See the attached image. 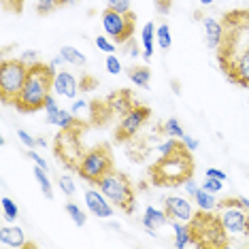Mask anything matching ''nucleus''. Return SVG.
Returning a JSON list of instances; mask_svg holds the SVG:
<instances>
[{"label": "nucleus", "mask_w": 249, "mask_h": 249, "mask_svg": "<svg viewBox=\"0 0 249 249\" xmlns=\"http://www.w3.org/2000/svg\"><path fill=\"white\" fill-rule=\"evenodd\" d=\"M79 88H81V92H88V89H94L96 88V81L92 77H83L81 81H79Z\"/></svg>", "instance_id": "nucleus-45"}, {"label": "nucleus", "mask_w": 249, "mask_h": 249, "mask_svg": "<svg viewBox=\"0 0 249 249\" xmlns=\"http://www.w3.org/2000/svg\"><path fill=\"white\" fill-rule=\"evenodd\" d=\"M107 72H109V75H120L122 72V62H120V58H117L115 53H109L107 55Z\"/></svg>", "instance_id": "nucleus-34"}, {"label": "nucleus", "mask_w": 249, "mask_h": 249, "mask_svg": "<svg viewBox=\"0 0 249 249\" xmlns=\"http://www.w3.org/2000/svg\"><path fill=\"white\" fill-rule=\"evenodd\" d=\"M128 77H130V81H132L137 88L147 89V88H149V81H151V71L147 69V66H130V69H128Z\"/></svg>", "instance_id": "nucleus-23"}, {"label": "nucleus", "mask_w": 249, "mask_h": 249, "mask_svg": "<svg viewBox=\"0 0 249 249\" xmlns=\"http://www.w3.org/2000/svg\"><path fill=\"white\" fill-rule=\"evenodd\" d=\"M194 175V158L192 151L185 149L181 143L173 154H166L149 166V179L158 188H177L183 185Z\"/></svg>", "instance_id": "nucleus-3"}, {"label": "nucleus", "mask_w": 249, "mask_h": 249, "mask_svg": "<svg viewBox=\"0 0 249 249\" xmlns=\"http://www.w3.org/2000/svg\"><path fill=\"white\" fill-rule=\"evenodd\" d=\"M36 145L38 147H47V141H45V139H36Z\"/></svg>", "instance_id": "nucleus-53"}, {"label": "nucleus", "mask_w": 249, "mask_h": 249, "mask_svg": "<svg viewBox=\"0 0 249 249\" xmlns=\"http://www.w3.org/2000/svg\"><path fill=\"white\" fill-rule=\"evenodd\" d=\"M168 222V215L166 211H160V209L156 207H147L145 213H143V226L145 230L149 232V234L156 236V228H160V226H164Z\"/></svg>", "instance_id": "nucleus-19"}, {"label": "nucleus", "mask_w": 249, "mask_h": 249, "mask_svg": "<svg viewBox=\"0 0 249 249\" xmlns=\"http://www.w3.org/2000/svg\"><path fill=\"white\" fill-rule=\"evenodd\" d=\"M58 185H60V190L64 192L66 196H75V192H77V185H75V181H72L71 177H66V175H62V177L58 179Z\"/></svg>", "instance_id": "nucleus-32"}, {"label": "nucleus", "mask_w": 249, "mask_h": 249, "mask_svg": "<svg viewBox=\"0 0 249 249\" xmlns=\"http://www.w3.org/2000/svg\"><path fill=\"white\" fill-rule=\"evenodd\" d=\"M103 28L107 32V36L113 38L115 43H128L132 41V35H134V28H137V15L132 11H113L107 7L105 13H103Z\"/></svg>", "instance_id": "nucleus-10"}, {"label": "nucleus", "mask_w": 249, "mask_h": 249, "mask_svg": "<svg viewBox=\"0 0 249 249\" xmlns=\"http://www.w3.org/2000/svg\"><path fill=\"white\" fill-rule=\"evenodd\" d=\"M194 200H196V207L198 211H215L217 209V200H215V194L211 192L198 188V192L194 194Z\"/></svg>", "instance_id": "nucleus-24"}, {"label": "nucleus", "mask_w": 249, "mask_h": 249, "mask_svg": "<svg viewBox=\"0 0 249 249\" xmlns=\"http://www.w3.org/2000/svg\"><path fill=\"white\" fill-rule=\"evenodd\" d=\"M107 105H109L113 115H126V113L137 105V100L132 98L130 89H117V92H113L109 98H107Z\"/></svg>", "instance_id": "nucleus-17"}, {"label": "nucleus", "mask_w": 249, "mask_h": 249, "mask_svg": "<svg viewBox=\"0 0 249 249\" xmlns=\"http://www.w3.org/2000/svg\"><path fill=\"white\" fill-rule=\"evenodd\" d=\"M32 173H35V179L38 181V188H41L43 196L47 198V200H52L53 198V188H52V181H49V177H47V171L41 168V166H35L32 168Z\"/></svg>", "instance_id": "nucleus-26"}, {"label": "nucleus", "mask_w": 249, "mask_h": 249, "mask_svg": "<svg viewBox=\"0 0 249 249\" xmlns=\"http://www.w3.org/2000/svg\"><path fill=\"white\" fill-rule=\"evenodd\" d=\"M28 158H30V160H32V162H35V164H36V166H41V168H45V171H47V168H49V166H47V162H45V158H43V156H38V154H36V151H35V149H30V151H28Z\"/></svg>", "instance_id": "nucleus-42"}, {"label": "nucleus", "mask_w": 249, "mask_h": 249, "mask_svg": "<svg viewBox=\"0 0 249 249\" xmlns=\"http://www.w3.org/2000/svg\"><path fill=\"white\" fill-rule=\"evenodd\" d=\"M215 213H217L219 222H222L226 234L230 239H245V236H249V211L239 200V196L219 200Z\"/></svg>", "instance_id": "nucleus-6"}, {"label": "nucleus", "mask_w": 249, "mask_h": 249, "mask_svg": "<svg viewBox=\"0 0 249 249\" xmlns=\"http://www.w3.org/2000/svg\"><path fill=\"white\" fill-rule=\"evenodd\" d=\"M173 230H175V247H177V249H185V247L192 245L190 224H185V222H173Z\"/></svg>", "instance_id": "nucleus-22"}, {"label": "nucleus", "mask_w": 249, "mask_h": 249, "mask_svg": "<svg viewBox=\"0 0 249 249\" xmlns=\"http://www.w3.org/2000/svg\"><path fill=\"white\" fill-rule=\"evenodd\" d=\"M222 41L215 52H217V64L224 72L232 62H236L243 53L249 52V11H228L222 18Z\"/></svg>", "instance_id": "nucleus-1"}, {"label": "nucleus", "mask_w": 249, "mask_h": 249, "mask_svg": "<svg viewBox=\"0 0 249 249\" xmlns=\"http://www.w3.org/2000/svg\"><path fill=\"white\" fill-rule=\"evenodd\" d=\"M26 0H2V9L11 11V13H21Z\"/></svg>", "instance_id": "nucleus-38"}, {"label": "nucleus", "mask_w": 249, "mask_h": 249, "mask_svg": "<svg viewBox=\"0 0 249 249\" xmlns=\"http://www.w3.org/2000/svg\"><path fill=\"white\" fill-rule=\"evenodd\" d=\"M202 190L211 192V194H217V192L224 190V181L215 179V177H205V181H202Z\"/></svg>", "instance_id": "nucleus-33"}, {"label": "nucleus", "mask_w": 249, "mask_h": 249, "mask_svg": "<svg viewBox=\"0 0 249 249\" xmlns=\"http://www.w3.org/2000/svg\"><path fill=\"white\" fill-rule=\"evenodd\" d=\"M196 2H200V4H202V7H209V4H213V2H215V0H196Z\"/></svg>", "instance_id": "nucleus-52"}, {"label": "nucleus", "mask_w": 249, "mask_h": 249, "mask_svg": "<svg viewBox=\"0 0 249 249\" xmlns=\"http://www.w3.org/2000/svg\"><path fill=\"white\" fill-rule=\"evenodd\" d=\"M96 47L105 53H115V45H113L107 36H96Z\"/></svg>", "instance_id": "nucleus-37"}, {"label": "nucleus", "mask_w": 249, "mask_h": 249, "mask_svg": "<svg viewBox=\"0 0 249 249\" xmlns=\"http://www.w3.org/2000/svg\"><path fill=\"white\" fill-rule=\"evenodd\" d=\"M239 200L243 202V205H245V209L249 211V198H245V196H239Z\"/></svg>", "instance_id": "nucleus-51"}, {"label": "nucleus", "mask_w": 249, "mask_h": 249, "mask_svg": "<svg viewBox=\"0 0 249 249\" xmlns=\"http://www.w3.org/2000/svg\"><path fill=\"white\" fill-rule=\"evenodd\" d=\"M224 75H226V79H228L230 83L249 89V52L243 53L236 62H232L228 69L224 71Z\"/></svg>", "instance_id": "nucleus-13"}, {"label": "nucleus", "mask_w": 249, "mask_h": 249, "mask_svg": "<svg viewBox=\"0 0 249 249\" xmlns=\"http://www.w3.org/2000/svg\"><path fill=\"white\" fill-rule=\"evenodd\" d=\"M66 213L71 215V219L75 226H79V228L86 226V213H83V209H79L75 202H66Z\"/></svg>", "instance_id": "nucleus-31"}, {"label": "nucleus", "mask_w": 249, "mask_h": 249, "mask_svg": "<svg viewBox=\"0 0 249 249\" xmlns=\"http://www.w3.org/2000/svg\"><path fill=\"white\" fill-rule=\"evenodd\" d=\"M49 64H52V69L58 71V66H60V64H66V62H64V58H62V55H55V58L49 62Z\"/></svg>", "instance_id": "nucleus-50"}, {"label": "nucleus", "mask_w": 249, "mask_h": 249, "mask_svg": "<svg viewBox=\"0 0 249 249\" xmlns=\"http://www.w3.org/2000/svg\"><path fill=\"white\" fill-rule=\"evenodd\" d=\"M181 145V139L177 141V139H173V137H168L164 143H160L158 145V151H160V156H166V154H173L175 149Z\"/></svg>", "instance_id": "nucleus-35"}, {"label": "nucleus", "mask_w": 249, "mask_h": 249, "mask_svg": "<svg viewBox=\"0 0 249 249\" xmlns=\"http://www.w3.org/2000/svg\"><path fill=\"white\" fill-rule=\"evenodd\" d=\"M183 190H185V194H188V196L194 198V194L198 192V183H196L194 179H188V181L183 183Z\"/></svg>", "instance_id": "nucleus-44"}, {"label": "nucleus", "mask_w": 249, "mask_h": 249, "mask_svg": "<svg viewBox=\"0 0 249 249\" xmlns=\"http://www.w3.org/2000/svg\"><path fill=\"white\" fill-rule=\"evenodd\" d=\"M83 128L86 126H83V122H81L72 128H64L62 132L55 134V139H53L55 158H58L66 168H72V171H77L79 162H81L83 154H86V149H83V141H81Z\"/></svg>", "instance_id": "nucleus-7"}, {"label": "nucleus", "mask_w": 249, "mask_h": 249, "mask_svg": "<svg viewBox=\"0 0 249 249\" xmlns=\"http://www.w3.org/2000/svg\"><path fill=\"white\" fill-rule=\"evenodd\" d=\"M21 60L26 62V64H36L38 62V55H36V52H24V55H21Z\"/></svg>", "instance_id": "nucleus-46"}, {"label": "nucleus", "mask_w": 249, "mask_h": 249, "mask_svg": "<svg viewBox=\"0 0 249 249\" xmlns=\"http://www.w3.org/2000/svg\"><path fill=\"white\" fill-rule=\"evenodd\" d=\"M79 79L69 71H58L53 77V92L62 98H75L79 94Z\"/></svg>", "instance_id": "nucleus-14"}, {"label": "nucleus", "mask_w": 249, "mask_h": 249, "mask_svg": "<svg viewBox=\"0 0 249 249\" xmlns=\"http://www.w3.org/2000/svg\"><path fill=\"white\" fill-rule=\"evenodd\" d=\"M30 64L21 58H4L0 64V98L4 105H13L26 83Z\"/></svg>", "instance_id": "nucleus-8"}, {"label": "nucleus", "mask_w": 249, "mask_h": 249, "mask_svg": "<svg viewBox=\"0 0 249 249\" xmlns=\"http://www.w3.org/2000/svg\"><path fill=\"white\" fill-rule=\"evenodd\" d=\"M45 111H47V115H55V113L60 111L58 103H55V98H52V96H49L47 103H45Z\"/></svg>", "instance_id": "nucleus-43"}, {"label": "nucleus", "mask_w": 249, "mask_h": 249, "mask_svg": "<svg viewBox=\"0 0 249 249\" xmlns=\"http://www.w3.org/2000/svg\"><path fill=\"white\" fill-rule=\"evenodd\" d=\"M113 168L115 166H113V154L109 145H96L83 154L81 162L77 166V175L88 183L98 185V181Z\"/></svg>", "instance_id": "nucleus-9"}, {"label": "nucleus", "mask_w": 249, "mask_h": 249, "mask_svg": "<svg viewBox=\"0 0 249 249\" xmlns=\"http://www.w3.org/2000/svg\"><path fill=\"white\" fill-rule=\"evenodd\" d=\"M154 43H156V24L154 21H147L141 30V47H143V58L145 62L151 60L154 55Z\"/></svg>", "instance_id": "nucleus-20"}, {"label": "nucleus", "mask_w": 249, "mask_h": 249, "mask_svg": "<svg viewBox=\"0 0 249 249\" xmlns=\"http://www.w3.org/2000/svg\"><path fill=\"white\" fill-rule=\"evenodd\" d=\"M192 247H228L230 236L226 234L217 213L198 211L190 219Z\"/></svg>", "instance_id": "nucleus-4"}, {"label": "nucleus", "mask_w": 249, "mask_h": 249, "mask_svg": "<svg viewBox=\"0 0 249 249\" xmlns=\"http://www.w3.org/2000/svg\"><path fill=\"white\" fill-rule=\"evenodd\" d=\"M164 211H166L171 222L190 224V219L194 217V207H192V202L183 196H166L164 198Z\"/></svg>", "instance_id": "nucleus-12"}, {"label": "nucleus", "mask_w": 249, "mask_h": 249, "mask_svg": "<svg viewBox=\"0 0 249 249\" xmlns=\"http://www.w3.org/2000/svg\"><path fill=\"white\" fill-rule=\"evenodd\" d=\"M181 143H183V147H185V149H190L192 154L198 149V139L190 137V134H183V137H181Z\"/></svg>", "instance_id": "nucleus-40"}, {"label": "nucleus", "mask_w": 249, "mask_h": 249, "mask_svg": "<svg viewBox=\"0 0 249 249\" xmlns=\"http://www.w3.org/2000/svg\"><path fill=\"white\" fill-rule=\"evenodd\" d=\"M0 245L11 249H30L35 243H28L24 230L18 226H0Z\"/></svg>", "instance_id": "nucleus-16"}, {"label": "nucleus", "mask_w": 249, "mask_h": 249, "mask_svg": "<svg viewBox=\"0 0 249 249\" xmlns=\"http://www.w3.org/2000/svg\"><path fill=\"white\" fill-rule=\"evenodd\" d=\"M207 177H215V179L226 181V173L219 171V168H207Z\"/></svg>", "instance_id": "nucleus-47"}, {"label": "nucleus", "mask_w": 249, "mask_h": 249, "mask_svg": "<svg viewBox=\"0 0 249 249\" xmlns=\"http://www.w3.org/2000/svg\"><path fill=\"white\" fill-rule=\"evenodd\" d=\"M149 117H151L149 107L137 103L126 115H122V120L115 128V141L117 143H128V141H132L141 132V128L145 126Z\"/></svg>", "instance_id": "nucleus-11"}, {"label": "nucleus", "mask_w": 249, "mask_h": 249, "mask_svg": "<svg viewBox=\"0 0 249 249\" xmlns=\"http://www.w3.org/2000/svg\"><path fill=\"white\" fill-rule=\"evenodd\" d=\"M55 69H52V64H45V62H36L30 66L26 77V83L21 88L19 96L15 98V109L21 113H35L45 109V103L53 92V77Z\"/></svg>", "instance_id": "nucleus-2"}, {"label": "nucleus", "mask_w": 249, "mask_h": 249, "mask_svg": "<svg viewBox=\"0 0 249 249\" xmlns=\"http://www.w3.org/2000/svg\"><path fill=\"white\" fill-rule=\"evenodd\" d=\"M83 198H86L88 209L96 215V217L107 219V217H111V215H113L111 200L100 190H86V196H83Z\"/></svg>", "instance_id": "nucleus-15"}, {"label": "nucleus", "mask_w": 249, "mask_h": 249, "mask_svg": "<svg viewBox=\"0 0 249 249\" xmlns=\"http://www.w3.org/2000/svg\"><path fill=\"white\" fill-rule=\"evenodd\" d=\"M0 209H2V215H4L7 222H15V219L19 217V209H18V205H15V200H11L9 196H2Z\"/></svg>", "instance_id": "nucleus-28"}, {"label": "nucleus", "mask_w": 249, "mask_h": 249, "mask_svg": "<svg viewBox=\"0 0 249 249\" xmlns=\"http://www.w3.org/2000/svg\"><path fill=\"white\" fill-rule=\"evenodd\" d=\"M18 139L21 141V145L28 147V149H36V147H38V145H36V139L30 137V134H28L26 130H21V128L18 130Z\"/></svg>", "instance_id": "nucleus-36"}, {"label": "nucleus", "mask_w": 249, "mask_h": 249, "mask_svg": "<svg viewBox=\"0 0 249 249\" xmlns=\"http://www.w3.org/2000/svg\"><path fill=\"white\" fill-rule=\"evenodd\" d=\"M130 2H132V0H107V7L113 9V11L126 13V11H130Z\"/></svg>", "instance_id": "nucleus-39"}, {"label": "nucleus", "mask_w": 249, "mask_h": 249, "mask_svg": "<svg viewBox=\"0 0 249 249\" xmlns=\"http://www.w3.org/2000/svg\"><path fill=\"white\" fill-rule=\"evenodd\" d=\"M60 55L64 58L66 64H72V66H83L88 62V58L79 52L77 47H71V45H64V47L60 49Z\"/></svg>", "instance_id": "nucleus-25"}, {"label": "nucleus", "mask_w": 249, "mask_h": 249, "mask_svg": "<svg viewBox=\"0 0 249 249\" xmlns=\"http://www.w3.org/2000/svg\"><path fill=\"white\" fill-rule=\"evenodd\" d=\"M98 190L111 200V205H115L120 211L126 215H132L137 209V192L134 185L126 173L113 168L98 181Z\"/></svg>", "instance_id": "nucleus-5"}, {"label": "nucleus", "mask_w": 249, "mask_h": 249, "mask_svg": "<svg viewBox=\"0 0 249 249\" xmlns=\"http://www.w3.org/2000/svg\"><path fill=\"white\" fill-rule=\"evenodd\" d=\"M128 53L132 55V58H139V55L143 53V47H139L137 43H132V45H130V49H128Z\"/></svg>", "instance_id": "nucleus-49"}, {"label": "nucleus", "mask_w": 249, "mask_h": 249, "mask_svg": "<svg viewBox=\"0 0 249 249\" xmlns=\"http://www.w3.org/2000/svg\"><path fill=\"white\" fill-rule=\"evenodd\" d=\"M71 0H38L36 2V13L38 15H49L53 13L55 9L64 7V4H69Z\"/></svg>", "instance_id": "nucleus-29"}, {"label": "nucleus", "mask_w": 249, "mask_h": 249, "mask_svg": "<svg viewBox=\"0 0 249 249\" xmlns=\"http://www.w3.org/2000/svg\"><path fill=\"white\" fill-rule=\"evenodd\" d=\"M154 2H156V9L160 15H166L173 7V0H154Z\"/></svg>", "instance_id": "nucleus-41"}, {"label": "nucleus", "mask_w": 249, "mask_h": 249, "mask_svg": "<svg viewBox=\"0 0 249 249\" xmlns=\"http://www.w3.org/2000/svg\"><path fill=\"white\" fill-rule=\"evenodd\" d=\"M83 109H88V103H86V100H75V103H72V107H71L72 113H79V111H83Z\"/></svg>", "instance_id": "nucleus-48"}, {"label": "nucleus", "mask_w": 249, "mask_h": 249, "mask_svg": "<svg viewBox=\"0 0 249 249\" xmlns=\"http://www.w3.org/2000/svg\"><path fill=\"white\" fill-rule=\"evenodd\" d=\"M202 30H205V38H207V45L211 49H217L219 47V41H222V19H215V18H205L202 19Z\"/></svg>", "instance_id": "nucleus-18"}, {"label": "nucleus", "mask_w": 249, "mask_h": 249, "mask_svg": "<svg viewBox=\"0 0 249 249\" xmlns=\"http://www.w3.org/2000/svg\"><path fill=\"white\" fill-rule=\"evenodd\" d=\"M162 130H164V134H166V137H173V139H181L183 137V128H181V124L175 120V117H171V120H166L162 124Z\"/></svg>", "instance_id": "nucleus-30"}, {"label": "nucleus", "mask_w": 249, "mask_h": 249, "mask_svg": "<svg viewBox=\"0 0 249 249\" xmlns=\"http://www.w3.org/2000/svg\"><path fill=\"white\" fill-rule=\"evenodd\" d=\"M156 43L160 49H164V52H168V49L173 47V35H171L168 24H162V26L156 28Z\"/></svg>", "instance_id": "nucleus-27"}, {"label": "nucleus", "mask_w": 249, "mask_h": 249, "mask_svg": "<svg viewBox=\"0 0 249 249\" xmlns=\"http://www.w3.org/2000/svg\"><path fill=\"white\" fill-rule=\"evenodd\" d=\"M47 124H52V126H58L60 130H64V128H72V126H77V124H81V120H77L72 111L60 109L55 115H47Z\"/></svg>", "instance_id": "nucleus-21"}]
</instances>
